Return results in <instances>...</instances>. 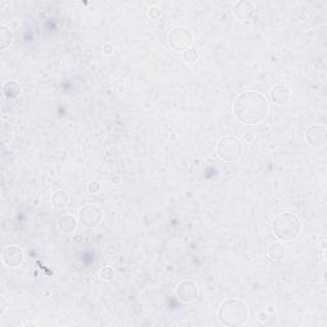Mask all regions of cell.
I'll list each match as a JSON object with an SVG mask.
<instances>
[{"label": "cell", "instance_id": "obj_1", "mask_svg": "<svg viewBox=\"0 0 327 327\" xmlns=\"http://www.w3.org/2000/svg\"><path fill=\"white\" fill-rule=\"evenodd\" d=\"M235 116L244 124L254 126L267 118L269 101L257 91H245L236 96L233 105Z\"/></svg>", "mask_w": 327, "mask_h": 327}, {"label": "cell", "instance_id": "obj_2", "mask_svg": "<svg viewBox=\"0 0 327 327\" xmlns=\"http://www.w3.org/2000/svg\"><path fill=\"white\" fill-rule=\"evenodd\" d=\"M218 320L229 327L243 326L249 316L248 307L238 298H229L218 307Z\"/></svg>", "mask_w": 327, "mask_h": 327}, {"label": "cell", "instance_id": "obj_3", "mask_svg": "<svg viewBox=\"0 0 327 327\" xmlns=\"http://www.w3.org/2000/svg\"><path fill=\"white\" fill-rule=\"evenodd\" d=\"M271 229L276 238L281 239L283 242H290L298 238L302 232V221L291 212H281L272 220Z\"/></svg>", "mask_w": 327, "mask_h": 327}, {"label": "cell", "instance_id": "obj_4", "mask_svg": "<svg viewBox=\"0 0 327 327\" xmlns=\"http://www.w3.org/2000/svg\"><path fill=\"white\" fill-rule=\"evenodd\" d=\"M216 153L222 161L233 163L239 160L243 153L242 141L234 136L222 137L216 145Z\"/></svg>", "mask_w": 327, "mask_h": 327}, {"label": "cell", "instance_id": "obj_5", "mask_svg": "<svg viewBox=\"0 0 327 327\" xmlns=\"http://www.w3.org/2000/svg\"><path fill=\"white\" fill-rule=\"evenodd\" d=\"M167 41L170 48L177 51H187L193 44V34L187 27H174L169 32Z\"/></svg>", "mask_w": 327, "mask_h": 327}, {"label": "cell", "instance_id": "obj_6", "mask_svg": "<svg viewBox=\"0 0 327 327\" xmlns=\"http://www.w3.org/2000/svg\"><path fill=\"white\" fill-rule=\"evenodd\" d=\"M78 218L81 224L87 229L96 228L102 220V210L96 204H85L79 210Z\"/></svg>", "mask_w": 327, "mask_h": 327}, {"label": "cell", "instance_id": "obj_7", "mask_svg": "<svg viewBox=\"0 0 327 327\" xmlns=\"http://www.w3.org/2000/svg\"><path fill=\"white\" fill-rule=\"evenodd\" d=\"M175 294H177L178 299L183 302V303H192L198 298L200 290H198V285L196 281H193V280H183L177 285Z\"/></svg>", "mask_w": 327, "mask_h": 327}, {"label": "cell", "instance_id": "obj_8", "mask_svg": "<svg viewBox=\"0 0 327 327\" xmlns=\"http://www.w3.org/2000/svg\"><path fill=\"white\" fill-rule=\"evenodd\" d=\"M306 140L310 146L314 148H321L326 145L327 132L326 128L321 124H313L310 126L306 132Z\"/></svg>", "mask_w": 327, "mask_h": 327}, {"label": "cell", "instance_id": "obj_9", "mask_svg": "<svg viewBox=\"0 0 327 327\" xmlns=\"http://www.w3.org/2000/svg\"><path fill=\"white\" fill-rule=\"evenodd\" d=\"M3 262L9 267H17L23 262V251L17 245H8L3 251Z\"/></svg>", "mask_w": 327, "mask_h": 327}, {"label": "cell", "instance_id": "obj_10", "mask_svg": "<svg viewBox=\"0 0 327 327\" xmlns=\"http://www.w3.org/2000/svg\"><path fill=\"white\" fill-rule=\"evenodd\" d=\"M254 12V5H253L252 1H248V0H240L238 3H235L234 8H233L234 16L240 20L251 19L253 17Z\"/></svg>", "mask_w": 327, "mask_h": 327}, {"label": "cell", "instance_id": "obj_11", "mask_svg": "<svg viewBox=\"0 0 327 327\" xmlns=\"http://www.w3.org/2000/svg\"><path fill=\"white\" fill-rule=\"evenodd\" d=\"M270 96L272 102L277 104V105H284L290 100V90L284 85H276L273 86L271 91H270Z\"/></svg>", "mask_w": 327, "mask_h": 327}, {"label": "cell", "instance_id": "obj_12", "mask_svg": "<svg viewBox=\"0 0 327 327\" xmlns=\"http://www.w3.org/2000/svg\"><path fill=\"white\" fill-rule=\"evenodd\" d=\"M77 220L72 215H64L58 218V228L61 233L64 234H72L77 229Z\"/></svg>", "mask_w": 327, "mask_h": 327}, {"label": "cell", "instance_id": "obj_13", "mask_svg": "<svg viewBox=\"0 0 327 327\" xmlns=\"http://www.w3.org/2000/svg\"><path fill=\"white\" fill-rule=\"evenodd\" d=\"M267 253H269V257L273 261H281L285 257L286 249L284 243L281 242H273L270 244L269 249H267Z\"/></svg>", "mask_w": 327, "mask_h": 327}, {"label": "cell", "instance_id": "obj_14", "mask_svg": "<svg viewBox=\"0 0 327 327\" xmlns=\"http://www.w3.org/2000/svg\"><path fill=\"white\" fill-rule=\"evenodd\" d=\"M68 202H69V196L68 193L65 191H56L53 193L51 196V203L54 206L55 208H58V210H64V208L68 207Z\"/></svg>", "mask_w": 327, "mask_h": 327}, {"label": "cell", "instance_id": "obj_15", "mask_svg": "<svg viewBox=\"0 0 327 327\" xmlns=\"http://www.w3.org/2000/svg\"><path fill=\"white\" fill-rule=\"evenodd\" d=\"M13 42V34L8 26L1 24L0 26V50H5Z\"/></svg>", "mask_w": 327, "mask_h": 327}, {"label": "cell", "instance_id": "obj_16", "mask_svg": "<svg viewBox=\"0 0 327 327\" xmlns=\"http://www.w3.org/2000/svg\"><path fill=\"white\" fill-rule=\"evenodd\" d=\"M3 93L8 99H17L20 93V87L17 82H7L3 86Z\"/></svg>", "mask_w": 327, "mask_h": 327}, {"label": "cell", "instance_id": "obj_17", "mask_svg": "<svg viewBox=\"0 0 327 327\" xmlns=\"http://www.w3.org/2000/svg\"><path fill=\"white\" fill-rule=\"evenodd\" d=\"M198 58H200V54H198V50L197 49H188L187 51H184V60L187 61V63H189V64H192V63H196V61L198 60Z\"/></svg>", "mask_w": 327, "mask_h": 327}, {"label": "cell", "instance_id": "obj_18", "mask_svg": "<svg viewBox=\"0 0 327 327\" xmlns=\"http://www.w3.org/2000/svg\"><path fill=\"white\" fill-rule=\"evenodd\" d=\"M100 276H101L102 279L104 280H112L114 279V276H115V272H114V270L111 269V267H109V266H106V267H104V269L100 271Z\"/></svg>", "mask_w": 327, "mask_h": 327}, {"label": "cell", "instance_id": "obj_19", "mask_svg": "<svg viewBox=\"0 0 327 327\" xmlns=\"http://www.w3.org/2000/svg\"><path fill=\"white\" fill-rule=\"evenodd\" d=\"M161 14H163V12H161L160 8L151 7L150 9H148V17H150L151 19H153V20L159 19V18L161 17Z\"/></svg>", "mask_w": 327, "mask_h": 327}, {"label": "cell", "instance_id": "obj_20", "mask_svg": "<svg viewBox=\"0 0 327 327\" xmlns=\"http://www.w3.org/2000/svg\"><path fill=\"white\" fill-rule=\"evenodd\" d=\"M100 189H101V185H100L99 182L92 181V182H90L89 184H87V191H89L90 193H92V194L99 193Z\"/></svg>", "mask_w": 327, "mask_h": 327}, {"label": "cell", "instance_id": "obj_21", "mask_svg": "<svg viewBox=\"0 0 327 327\" xmlns=\"http://www.w3.org/2000/svg\"><path fill=\"white\" fill-rule=\"evenodd\" d=\"M104 53H105L106 55H111L112 53H114V48H112V45H110V44L104 45Z\"/></svg>", "mask_w": 327, "mask_h": 327}, {"label": "cell", "instance_id": "obj_22", "mask_svg": "<svg viewBox=\"0 0 327 327\" xmlns=\"http://www.w3.org/2000/svg\"><path fill=\"white\" fill-rule=\"evenodd\" d=\"M253 138H254V136H253L252 132H248L244 136V141H245V142H252Z\"/></svg>", "mask_w": 327, "mask_h": 327}, {"label": "cell", "instance_id": "obj_23", "mask_svg": "<svg viewBox=\"0 0 327 327\" xmlns=\"http://www.w3.org/2000/svg\"><path fill=\"white\" fill-rule=\"evenodd\" d=\"M257 318H258L259 321H262V322H263V321L267 320V318H269V317H267V314H266L265 312H261V313L258 314V317H257Z\"/></svg>", "mask_w": 327, "mask_h": 327}, {"label": "cell", "instance_id": "obj_24", "mask_svg": "<svg viewBox=\"0 0 327 327\" xmlns=\"http://www.w3.org/2000/svg\"><path fill=\"white\" fill-rule=\"evenodd\" d=\"M112 183H114V184H120V183H122V178L114 177V178H112Z\"/></svg>", "mask_w": 327, "mask_h": 327}]
</instances>
